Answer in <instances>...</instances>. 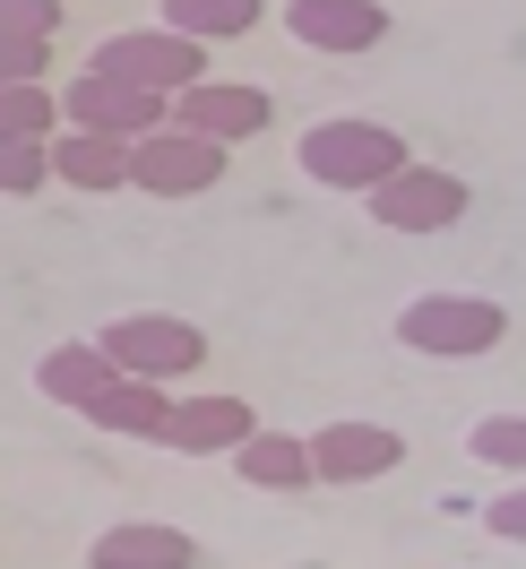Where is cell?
I'll return each instance as SVG.
<instances>
[{
	"mask_svg": "<svg viewBox=\"0 0 526 569\" xmlns=\"http://www.w3.org/2000/svg\"><path fill=\"white\" fill-rule=\"evenodd\" d=\"M250 431H259V415H250V397H173V431H165V449H181V458H234Z\"/></svg>",
	"mask_w": 526,
	"mask_h": 569,
	"instance_id": "obj_11",
	"label": "cell"
},
{
	"mask_svg": "<svg viewBox=\"0 0 526 569\" xmlns=\"http://www.w3.org/2000/svg\"><path fill=\"white\" fill-rule=\"evenodd\" d=\"M406 466V440L388 423H319L311 431V475L328 492H354V483H380Z\"/></svg>",
	"mask_w": 526,
	"mask_h": 569,
	"instance_id": "obj_8",
	"label": "cell"
},
{
	"mask_svg": "<svg viewBox=\"0 0 526 569\" xmlns=\"http://www.w3.org/2000/svg\"><path fill=\"white\" fill-rule=\"evenodd\" d=\"M0 36H61V0H0Z\"/></svg>",
	"mask_w": 526,
	"mask_h": 569,
	"instance_id": "obj_22",
	"label": "cell"
},
{
	"mask_svg": "<svg viewBox=\"0 0 526 569\" xmlns=\"http://www.w3.org/2000/svg\"><path fill=\"white\" fill-rule=\"evenodd\" d=\"M415 156L388 121H363V112H337V121H311L302 130V173L319 190H346V199H371L388 173H406Z\"/></svg>",
	"mask_w": 526,
	"mask_h": 569,
	"instance_id": "obj_1",
	"label": "cell"
},
{
	"mask_svg": "<svg viewBox=\"0 0 526 569\" xmlns=\"http://www.w3.org/2000/svg\"><path fill=\"white\" fill-rule=\"evenodd\" d=\"M466 449H475V466L526 475V415H518V406H509V415H484V423L466 431Z\"/></svg>",
	"mask_w": 526,
	"mask_h": 569,
	"instance_id": "obj_19",
	"label": "cell"
},
{
	"mask_svg": "<svg viewBox=\"0 0 526 569\" xmlns=\"http://www.w3.org/2000/svg\"><path fill=\"white\" fill-rule=\"evenodd\" d=\"M96 346L112 355L121 380H156V389H173V380H190V371L208 362V328L173 320V311H121V320H105Z\"/></svg>",
	"mask_w": 526,
	"mask_h": 569,
	"instance_id": "obj_3",
	"label": "cell"
},
{
	"mask_svg": "<svg viewBox=\"0 0 526 569\" xmlns=\"http://www.w3.org/2000/svg\"><path fill=\"white\" fill-rule=\"evenodd\" d=\"M225 156L234 147L165 121L156 139H130V190H147V199H208L216 181H225Z\"/></svg>",
	"mask_w": 526,
	"mask_h": 569,
	"instance_id": "obj_5",
	"label": "cell"
},
{
	"mask_svg": "<svg viewBox=\"0 0 526 569\" xmlns=\"http://www.w3.org/2000/svg\"><path fill=\"white\" fill-rule=\"evenodd\" d=\"M363 208L380 216L388 233H449L457 216L475 208V190H466L449 164H406V173H388Z\"/></svg>",
	"mask_w": 526,
	"mask_h": 569,
	"instance_id": "obj_7",
	"label": "cell"
},
{
	"mask_svg": "<svg viewBox=\"0 0 526 569\" xmlns=\"http://www.w3.org/2000/svg\"><path fill=\"white\" fill-rule=\"evenodd\" d=\"M52 181H70L87 199H112L130 190V139H105V130H52Z\"/></svg>",
	"mask_w": 526,
	"mask_h": 569,
	"instance_id": "obj_13",
	"label": "cell"
},
{
	"mask_svg": "<svg viewBox=\"0 0 526 569\" xmlns=\"http://www.w3.org/2000/svg\"><path fill=\"white\" fill-rule=\"evenodd\" d=\"M484 535H500V543H526V483H509V492L484 500Z\"/></svg>",
	"mask_w": 526,
	"mask_h": 569,
	"instance_id": "obj_23",
	"label": "cell"
},
{
	"mask_svg": "<svg viewBox=\"0 0 526 569\" xmlns=\"http://www.w3.org/2000/svg\"><path fill=\"white\" fill-rule=\"evenodd\" d=\"M87 569H199V543L181 527H156V518H121L87 543Z\"/></svg>",
	"mask_w": 526,
	"mask_h": 569,
	"instance_id": "obj_12",
	"label": "cell"
},
{
	"mask_svg": "<svg viewBox=\"0 0 526 569\" xmlns=\"http://www.w3.org/2000/svg\"><path fill=\"white\" fill-rule=\"evenodd\" d=\"M52 130H61L52 87H0V139H52Z\"/></svg>",
	"mask_w": 526,
	"mask_h": 569,
	"instance_id": "obj_18",
	"label": "cell"
},
{
	"mask_svg": "<svg viewBox=\"0 0 526 569\" xmlns=\"http://www.w3.org/2000/svg\"><path fill=\"white\" fill-rule=\"evenodd\" d=\"M285 36L302 52H328V61H354L388 43V9L380 0H285Z\"/></svg>",
	"mask_w": 526,
	"mask_h": 569,
	"instance_id": "obj_10",
	"label": "cell"
},
{
	"mask_svg": "<svg viewBox=\"0 0 526 569\" xmlns=\"http://www.w3.org/2000/svg\"><path fill=\"white\" fill-rule=\"evenodd\" d=\"M52 181V139H0V199H36Z\"/></svg>",
	"mask_w": 526,
	"mask_h": 569,
	"instance_id": "obj_20",
	"label": "cell"
},
{
	"mask_svg": "<svg viewBox=\"0 0 526 569\" xmlns=\"http://www.w3.org/2000/svg\"><path fill=\"white\" fill-rule=\"evenodd\" d=\"M234 466H242V483L250 492H311L319 475H311V440L302 431H277V423H259L234 449Z\"/></svg>",
	"mask_w": 526,
	"mask_h": 569,
	"instance_id": "obj_15",
	"label": "cell"
},
{
	"mask_svg": "<svg viewBox=\"0 0 526 569\" xmlns=\"http://www.w3.org/2000/svg\"><path fill=\"white\" fill-rule=\"evenodd\" d=\"M87 70L105 78H130V87H156V96H181L208 78V43L173 36V27H130V36H105L87 52Z\"/></svg>",
	"mask_w": 526,
	"mask_h": 569,
	"instance_id": "obj_4",
	"label": "cell"
},
{
	"mask_svg": "<svg viewBox=\"0 0 526 569\" xmlns=\"http://www.w3.org/2000/svg\"><path fill=\"white\" fill-rule=\"evenodd\" d=\"M87 423L121 431V440H165V431H173V389H156V380H112V389L87 406Z\"/></svg>",
	"mask_w": 526,
	"mask_h": 569,
	"instance_id": "obj_16",
	"label": "cell"
},
{
	"mask_svg": "<svg viewBox=\"0 0 526 569\" xmlns=\"http://www.w3.org/2000/svg\"><path fill=\"white\" fill-rule=\"evenodd\" d=\"M61 121L70 130H105V139H156L173 121V96L156 87H130V78H105V70H78L61 87Z\"/></svg>",
	"mask_w": 526,
	"mask_h": 569,
	"instance_id": "obj_6",
	"label": "cell"
},
{
	"mask_svg": "<svg viewBox=\"0 0 526 569\" xmlns=\"http://www.w3.org/2000/svg\"><path fill=\"white\" fill-rule=\"evenodd\" d=\"M52 78V43L43 36H0V87H43Z\"/></svg>",
	"mask_w": 526,
	"mask_h": 569,
	"instance_id": "obj_21",
	"label": "cell"
},
{
	"mask_svg": "<svg viewBox=\"0 0 526 569\" xmlns=\"http://www.w3.org/2000/svg\"><path fill=\"white\" fill-rule=\"evenodd\" d=\"M112 380H121V371H112V355L96 346V337H70V346L36 355V397H43V406H70V415H87V406H96Z\"/></svg>",
	"mask_w": 526,
	"mask_h": 569,
	"instance_id": "obj_14",
	"label": "cell"
},
{
	"mask_svg": "<svg viewBox=\"0 0 526 569\" xmlns=\"http://www.w3.org/2000/svg\"><path fill=\"white\" fill-rule=\"evenodd\" d=\"M268 0H165V27L190 43H225V36H250Z\"/></svg>",
	"mask_w": 526,
	"mask_h": 569,
	"instance_id": "obj_17",
	"label": "cell"
},
{
	"mask_svg": "<svg viewBox=\"0 0 526 569\" xmlns=\"http://www.w3.org/2000/svg\"><path fill=\"white\" fill-rule=\"evenodd\" d=\"M268 87H242V78H199V87H181L173 96V130H199L216 147H242L268 130Z\"/></svg>",
	"mask_w": 526,
	"mask_h": 569,
	"instance_id": "obj_9",
	"label": "cell"
},
{
	"mask_svg": "<svg viewBox=\"0 0 526 569\" xmlns=\"http://www.w3.org/2000/svg\"><path fill=\"white\" fill-rule=\"evenodd\" d=\"M500 337H509V311L492 293H423L397 311V346L431 362H484Z\"/></svg>",
	"mask_w": 526,
	"mask_h": 569,
	"instance_id": "obj_2",
	"label": "cell"
}]
</instances>
